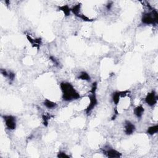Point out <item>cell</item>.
Returning a JSON list of instances; mask_svg holds the SVG:
<instances>
[{
  "label": "cell",
  "instance_id": "obj_1",
  "mask_svg": "<svg viewBox=\"0 0 158 158\" xmlns=\"http://www.w3.org/2000/svg\"><path fill=\"white\" fill-rule=\"evenodd\" d=\"M60 88L62 91L63 100L65 101H71L80 98L79 93L71 83L63 82L60 84Z\"/></svg>",
  "mask_w": 158,
  "mask_h": 158
},
{
  "label": "cell",
  "instance_id": "obj_2",
  "mask_svg": "<svg viewBox=\"0 0 158 158\" xmlns=\"http://www.w3.org/2000/svg\"><path fill=\"white\" fill-rule=\"evenodd\" d=\"M149 11L145 12L142 16V22L145 25H156L158 20V13L156 9H153L150 5H147Z\"/></svg>",
  "mask_w": 158,
  "mask_h": 158
},
{
  "label": "cell",
  "instance_id": "obj_3",
  "mask_svg": "<svg viewBox=\"0 0 158 158\" xmlns=\"http://www.w3.org/2000/svg\"><path fill=\"white\" fill-rule=\"evenodd\" d=\"M97 86H98L97 82H94L92 83V86L90 91V94L88 96L90 100V103L85 109V112L87 115H89L98 104V100L96 95Z\"/></svg>",
  "mask_w": 158,
  "mask_h": 158
},
{
  "label": "cell",
  "instance_id": "obj_4",
  "mask_svg": "<svg viewBox=\"0 0 158 158\" xmlns=\"http://www.w3.org/2000/svg\"><path fill=\"white\" fill-rule=\"evenodd\" d=\"M2 117L8 129L10 130V131H13V130L16 129L17 125L16 117L12 115H4L2 116Z\"/></svg>",
  "mask_w": 158,
  "mask_h": 158
},
{
  "label": "cell",
  "instance_id": "obj_5",
  "mask_svg": "<svg viewBox=\"0 0 158 158\" xmlns=\"http://www.w3.org/2000/svg\"><path fill=\"white\" fill-rule=\"evenodd\" d=\"M157 100H158V96L156 94L155 91H152L151 92L149 93L146 96L145 101V103L151 107L155 106L157 103Z\"/></svg>",
  "mask_w": 158,
  "mask_h": 158
},
{
  "label": "cell",
  "instance_id": "obj_6",
  "mask_svg": "<svg viewBox=\"0 0 158 158\" xmlns=\"http://www.w3.org/2000/svg\"><path fill=\"white\" fill-rule=\"evenodd\" d=\"M103 154L108 157L119 158L122 156V154L118 151L111 147H105L103 150Z\"/></svg>",
  "mask_w": 158,
  "mask_h": 158
},
{
  "label": "cell",
  "instance_id": "obj_7",
  "mask_svg": "<svg viewBox=\"0 0 158 158\" xmlns=\"http://www.w3.org/2000/svg\"><path fill=\"white\" fill-rule=\"evenodd\" d=\"M136 130L135 125L129 120H125L124 122V132L127 135H132Z\"/></svg>",
  "mask_w": 158,
  "mask_h": 158
},
{
  "label": "cell",
  "instance_id": "obj_8",
  "mask_svg": "<svg viewBox=\"0 0 158 158\" xmlns=\"http://www.w3.org/2000/svg\"><path fill=\"white\" fill-rule=\"evenodd\" d=\"M26 36H27V38L28 41H29V42L32 44L33 47L37 48L38 49H39L40 46L41 45V43H42V40H41V39L40 38H32V37L29 34H27Z\"/></svg>",
  "mask_w": 158,
  "mask_h": 158
},
{
  "label": "cell",
  "instance_id": "obj_9",
  "mask_svg": "<svg viewBox=\"0 0 158 158\" xmlns=\"http://www.w3.org/2000/svg\"><path fill=\"white\" fill-rule=\"evenodd\" d=\"M144 112H145V109H144V108L142 105L137 106L133 109L134 114L135 115L136 117L138 118H142L144 114Z\"/></svg>",
  "mask_w": 158,
  "mask_h": 158
},
{
  "label": "cell",
  "instance_id": "obj_10",
  "mask_svg": "<svg viewBox=\"0 0 158 158\" xmlns=\"http://www.w3.org/2000/svg\"><path fill=\"white\" fill-rule=\"evenodd\" d=\"M122 91H115L114 93H113V94L112 95V99H113V101L114 102V104L117 106L119 103V101L120 100V97H121L122 96Z\"/></svg>",
  "mask_w": 158,
  "mask_h": 158
},
{
  "label": "cell",
  "instance_id": "obj_11",
  "mask_svg": "<svg viewBox=\"0 0 158 158\" xmlns=\"http://www.w3.org/2000/svg\"><path fill=\"white\" fill-rule=\"evenodd\" d=\"M43 104L46 107V108H47L48 109H54L57 107L56 103H54V102H53L52 101L48 100V99H46L44 101Z\"/></svg>",
  "mask_w": 158,
  "mask_h": 158
},
{
  "label": "cell",
  "instance_id": "obj_12",
  "mask_svg": "<svg viewBox=\"0 0 158 158\" xmlns=\"http://www.w3.org/2000/svg\"><path fill=\"white\" fill-rule=\"evenodd\" d=\"M78 78L80 79V80H82L88 81V82H90L91 80V77H90V75L85 71L81 72L80 73V74H79Z\"/></svg>",
  "mask_w": 158,
  "mask_h": 158
},
{
  "label": "cell",
  "instance_id": "obj_13",
  "mask_svg": "<svg viewBox=\"0 0 158 158\" xmlns=\"http://www.w3.org/2000/svg\"><path fill=\"white\" fill-rule=\"evenodd\" d=\"M158 132V125L156 124L155 125H153V126L150 127L148 128L146 133L147 134L150 135H153Z\"/></svg>",
  "mask_w": 158,
  "mask_h": 158
},
{
  "label": "cell",
  "instance_id": "obj_14",
  "mask_svg": "<svg viewBox=\"0 0 158 158\" xmlns=\"http://www.w3.org/2000/svg\"><path fill=\"white\" fill-rule=\"evenodd\" d=\"M59 9L64 12V15L66 16H69V15H70L71 12V9L69 8L68 5H63L61 6H59Z\"/></svg>",
  "mask_w": 158,
  "mask_h": 158
},
{
  "label": "cell",
  "instance_id": "obj_15",
  "mask_svg": "<svg viewBox=\"0 0 158 158\" xmlns=\"http://www.w3.org/2000/svg\"><path fill=\"white\" fill-rule=\"evenodd\" d=\"M57 157H60V158H69V157H70V156L67 155L65 152L60 151L58 153Z\"/></svg>",
  "mask_w": 158,
  "mask_h": 158
},
{
  "label": "cell",
  "instance_id": "obj_16",
  "mask_svg": "<svg viewBox=\"0 0 158 158\" xmlns=\"http://www.w3.org/2000/svg\"><path fill=\"white\" fill-rule=\"evenodd\" d=\"M15 76H15V74L13 72L9 71L8 72V78H9V80H10V81H11V82L14 81V79H15Z\"/></svg>",
  "mask_w": 158,
  "mask_h": 158
},
{
  "label": "cell",
  "instance_id": "obj_17",
  "mask_svg": "<svg viewBox=\"0 0 158 158\" xmlns=\"http://www.w3.org/2000/svg\"><path fill=\"white\" fill-rule=\"evenodd\" d=\"M43 124L45 125V126H48V121L49 120V116L46 115H43Z\"/></svg>",
  "mask_w": 158,
  "mask_h": 158
},
{
  "label": "cell",
  "instance_id": "obj_18",
  "mask_svg": "<svg viewBox=\"0 0 158 158\" xmlns=\"http://www.w3.org/2000/svg\"><path fill=\"white\" fill-rule=\"evenodd\" d=\"M49 59H50L51 61H52V63H53V64H54L56 66H59V61H58V60L57 59H56L55 57L52 56H51L49 57Z\"/></svg>",
  "mask_w": 158,
  "mask_h": 158
},
{
  "label": "cell",
  "instance_id": "obj_19",
  "mask_svg": "<svg viewBox=\"0 0 158 158\" xmlns=\"http://www.w3.org/2000/svg\"><path fill=\"white\" fill-rule=\"evenodd\" d=\"M8 72L6 70L4 69H1V74L4 77H8Z\"/></svg>",
  "mask_w": 158,
  "mask_h": 158
}]
</instances>
